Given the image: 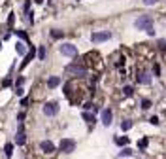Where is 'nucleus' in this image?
Instances as JSON below:
<instances>
[{
  "label": "nucleus",
  "mask_w": 166,
  "mask_h": 159,
  "mask_svg": "<svg viewBox=\"0 0 166 159\" xmlns=\"http://www.w3.org/2000/svg\"><path fill=\"white\" fill-rule=\"evenodd\" d=\"M136 78H138V84H151V76L147 72H142L140 76H136Z\"/></svg>",
  "instance_id": "12"
},
{
  "label": "nucleus",
  "mask_w": 166,
  "mask_h": 159,
  "mask_svg": "<svg viewBox=\"0 0 166 159\" xmlns=\"http://www.w3.org/2000/svg\"><path fill=\"white\" fill-rule=\"evenodd\" d=\"M4 153H6V157H12L13 155V144H9V142H8V144L4 146Z\"/></svg>",
  "instance_id": "16"
},
{
  "label": "nucleus",
  "mask_w": 166,
  "mask_h": 159,
  "mask_svg": "<svg viewBox=\"0 0 166 159\" xmlns=\"http://www.w3.org/2000/svg\"><path fill=\"white\" fill-rule=\"evenodd\" d=\"M111 119H113V112L110 108H106V110H102V123L104 125H111Z\"/></svg>",
  "instance_id": "8"
},
{
  "label": "nucleus",
  "mask_w": 166,
  "mask_h": 159,
  "mask_svg": "<svg viewBox=\"0 0 166 159\" xmlns=\"http://www.w3.org/2000/svg\"><path fill=\"white\" fill-rule=\"evenodd\" d=\"M60 53L66 55V57H76V55H77V48L74 44H62L60 45Z\"/></svg>",
  "instance_id": "5"
},
{
  "label": "nucleus",
  "mask_w": 166,
  "mask_h": 159,
  "mask_svg": "<svg viewBox=\"0 0 166 159\" xmlns=\"http://www.w3.org/2000/svg\"><path fill=\"white\" fill-rule=\"evenodd\" d=\"M15 51H17L19 55H27V53H28V51H27V48H25V44H23V42H17V44H15Z\"/></svg>",
  "instance_id": "14"
},
{
  "label": "nucleus",
  "mask_w": 166,
  "mask_h": 159,
  "mask_svg": "<svg viewBox=\"0 0 166 159\" xmlns=\"http://www.w3.org/2000/svg\"><path fill=\"white\" fill-rule=\"evenodd\" d=\"M115 142H117L119 146H127V144H128V138H127V136H123V138H115Z\"/></svg>",
  "instance_id": "21"
},
{
  "label": "nucleus",
  "mask_w": 166,
  "mask_h": 159,
  "mask_svg": "<svg viewBox=\"0 0 166 159\" xmlns=\"http://www.w3.org/2000/svg\"><path fill=\"white\" fill-rule=\"evenodd\" d=\"M140 148H142V150H143V148L145 146H147V138H143V140H140V144H138Z\"/></svg>",
  "instance_id": "25"
},
{
  "label": "nucleus",
  "mask_w": 166,
  "mask_h": 159,
  "mask_svg": "<svg viewBox=\"0 0 166 159\" xmlns=\"http://www.w3.org/2000/svg\"><path fill=\"white\" fill-rule=\"evenodd\" d=\"M128 155H132V150H130V148H123V150L119 152V157H128Z\"/></svg>",
  "instance_id": "19"
},
{
  "label": "nucleus",
  "mask_w": 166,
  "mask_h": 159,
  "mask_svg": "<svg viewBox=\"0 0 166 159\" xmlns=\"http://www.w3.org/2000/svg\"><path fill=\"white\" fill-rule=\"evenodd\" d=\"M15 142H17V146H23L25 142H27V138H25V129H23V123H19V129H17V136H15Z\"/></svg>",
  "instance_id": "7"
},
{
  "label": "nucleus",
  "mask_w": 166,
  "mask_h": 159,
  "mask_svg": "<svg viewBox=\"0 0 166 159\" xmlns=\"http://www.w3.org/2000/svg\"><path fill=\"white\" fill-rule=\"evenodd\" d=\"M81 117H83V119H85L87 123H89V125H95V121H96V119H95V116H92V114H89L87 110L81 114Z\"/></svg>",
  "instance_id": "13"
},
{
  "label": "nucleus",
  "mask_w": 166,
  "mask_h": 159,
  "mask_svg": "<svg viewBox=\"0 0 166 159\" xmlns=\"http://www.w3.org/2000/svg\"><path fill=\"white\" fill-rule=\"evenodd\" d=\"M142 108H143V110H149V108H151V100H149V99H143V100H142Z\"/></svg>",
  "instance_id": "22"
},
{
  "label": "nucleus",
  "mask_w": 166,
  "mask_h": 159,
  "mask_svg": "<svg viewBox=\"0 0 166 159\" xmlns=\"http://www.w3.org/2000/svg\"><path fill=\"white\" fill-rule=\"evenodd\" d=\"M62 36H64V32H62V30H51V38H53V40H59V38H62Z\"/></svg>",
  "instance_id": "17"
},
{
  "label": "nucleus",
  "mask_w": 166,
  "mask_h": 159,
  "mask_svg": "<svg viewBox=\"0 0 166 159\" xmlns=\"http://www.w3.org/2000/svg\"><path fill=\"white\" fill-rule=\"evenodd\" d=\"M34 2H36V4H42V2H44V0H34Z\"/></svg>",
  "instance_id": "32"
},
{
  "label": "nucleus",
  "mask_w": 166,
  "mask_h": 159,
  "mask_svg": "<svg viewBox=\"0 0 166 159\" xmlns=\"http://www.w3.org/2000/svg\"><path fill=\"white\" fill-rule=\"evenodd\" d=\"M59 148H60L62 153H72L76 150V140H72V138H62Z\"/></svg>",
  "instance_id": "3"
},
{
  "label": "nucleus",
  "mask_w": 166,
  "mask_h": 159,
  "mask_svg": "<svg viewBox=\"0 0 166 159\" xmlns=\"http://www.w3.org/2000/svg\"><path fill=\"white\" fill-rule=\"evenodd\" d=\"M66 72L76 74V76H85L87 74V68L83 64H68V66H66Z\"/></svg>",
  "instance_id": "6"
},
{
  "label": "nucleus",
  "mask_w": 166,
  "mask_h": 159,
  "mask_svg": "<svg viewBox=\"0 0 166 159\" xmlns=\"http://www.w3.org/2000/svg\"><path fill=\"white\" fill-rule=\"evenodd\" d=\"M42 112H44L45 116L53 117V116L59 114V104H57V102H45V104H44V108H42Z\"/></svg>",
  "instance_id": "4"
},
{
  "label": "nucleus",
  "mask_w": 166,
  "mask_h": 159,
  "mask_svg": "<svg viewBox=\"0 0 166 159\" xmlns=\"http://www.w3.org/2000/svg\"><path fill=\"white\" fill-rule=\"evenodd\" d=\"M17 34H19V36H21V38H23V40H27V34H25V32H23V30H17Z\"/></svg>",
  "instance_id": "28"
},
{
  "label": "nucleus",
  "mask_w": 166,
  "mask_h": 159,
  "mask_svg": "<svg viewBox=\"0 0 166 159\" xmlns=\"http://www.w3.org/2000/svg\"><path fill=\"white\" fill-rule=\"evenodd\" d=\"M157 2H159V0H143L145 6H153V4H157Z\"/></svg>",
  "instance_id": "24"
},
{
  "label": "nucleus",
  "mask_w": 166,
  "mask_h": 159,
  "mask_svg": "<svg viewBox=\"0 0 166 159\" xmlns=\"http://www.w3.org/2000/svg\"><path fill=\"white\" fill-rule=\"evenodd\" d=\"M59 84H60V78H59V76H51V78L47 80V87H49V89H55Z\"/></svg>",
  "instance_id": "11"
},
{
  "label": "nucleus",
  "mask_w": 166,
  "mask_h": 159,
  "mask_svg": "<svg viewBox=\"0 0 166 159\" xmlns=\"http://www.w3.org/2000/svg\"><path fill=\"white\" fill-rule=\"evenodd\" d=\"M134 27L138 30H145V32H147L149 29H153V19L149 17V15H142V17H138L136 21H134Z\"/></svg>",
  "instance_id": "1"
},
{
  "label": "nucleus",
  "mask_w": 166,
  "mask_h": 159,
  "mask_svg": "<svg viewBox=\"0 0 166 159\" xmlns=\"http://www.w3.org/2000/svg\"><path fill=\"white\" fill-rule=\"evenodd\" d=\"M23 81H25V78H17V81H15V87H19V85H23Z\"/></svg>",
  "instance_id": "26"
},
{
  "label": "nucleus",
  "mask_w": 166,
  "mask_h": 159,
  "mask_svg": "<svg viewBox=\"0 0 166 159\" xmlns=\"http://www.w3.org/2000/svg\"><path fill=\"white\" fill-rule=\"evenodd\" d=\"M34 55H36V49L32 48V49H30V51H28L27 55H25V61H23V64H21V66H23V68H25V66H27V64L30 63V61L34 59Z\"/></svg>",
  "instance_id": "10"
},
{
  "label": "nucleus",
  "mask_w": 166,
  "mask_h": 159,
  "mask_svg": "<svg viewBox=\"0 0 166 159\" xmlns=\"http://www.w3.org/2000/svg\"><path fill=\"white\" fill-rule=\"evenodd\" d=\"M132 129V121H123L121 123V131H130Z\"/></svg>",
  "instance_id": "20"
},
{
  "label": "nucleus",
  "mask_w": 166,
  "mask_h": 159,
  "mask_svg": "<svg viewBox=\"0 0 166 159\" xmlns=\"http://www.w3.org/2000/svg\"><path fill=\"white\" fill-rule=\"evenodd\" d=\"M40 150L45 152V153H51V152H55V144L51 140H42L40 142Z\"/></svg>",
  "instance_id": "9"
},
{
  "label": "nucleus",
  "mask_w": 166,
  "mask_h": 159,
  "mask_svg": "<svg viewBox=\"0 0 166 159\" xmlns=\"http://www.w3.org/2000/svg\"><path fill=\"white\" fill-rule=\"evenodd\" d=\"M111 36H113V34L110 32V30H100V32H92L91 34V40H92V44H100V42L110 40Z\"/></svg>",
  "instance_id": "2"
},
{
  "label": "nucleus",
  "mask_w": 166,
  "mask_h": 159,
  "mask_svg": "<svg viewBox=\"0 0 166 159\" xmlns=\"http://www.w3.org/2000/svg\"><path fill=\"white\" fill-rule=\"evenodd\" d=\"M149 123H151V125H155V127H157V125H159L160 121H159V117H157V116H153V117H149Z\"/></svg>",
  "instance_id": "23"
},
{
  "label": "nucleus",
  "mask_w": 166,
  "mask_h": 159,
  "mask_svg": "<svg viewBox=\"0 0 166 159\" xmlns=\"http://www.w3.org/2000/svg\"><path fill=\"white\" fill-rule=\"evenodd\" d=\"M123 93H124V97H132V95H134V87L124 85V87H123Z\"/></svg>",
  "instance_id": "18"
},
{
  "label": "nucleus",
  "mask_w": 166,
  "mask_h": 159,
  "mask_svg": "<svg viewBox=\"0 0 166 159\" xmlns=\"http://www.w3.org/2000/svg\"><path fill=\"white\" fill-rule=\"evenodd\" d=\"M83 108H85V110H87V112H89V110H91V108H92V104H91V102H87V104H85V106H83Z\"/></svg>",
  "instance_id": "30"
},
{
  "label": "nucleus",
  "mask_w": 166,
  "mask_h": 159,
  "mask_svg": "<svg viewBox=\"0 0 166 159\" xmlns=\"http://www.w3.org/2000/svg\"><path fill=\"white\" fill-rule=\"evenodd\" d=\"M45 57H47V51H45V45H40V49H38V59H40V61H45Z\"/></svg>",
  "instance_id": "15"
},
{
  "label": "nucleus",
  "mask_w": 166,
  "mask_h": 159,
  "mask_svg": "<svg viewBox=\"0 0 166 159\" xmlns=\"http://www.w3.org/2000/svg\"><path fill=\"white\" fill-rule=\"evenodd\" d=\"M15 93H17V97H21L23 95V89H21V87H15Z\"/></svg>",
  "instance_id": "29"
},
{
  "label": "nucleus",
  "mask_w": 166,
  "mask_h": 159,
  "mask_svg": "<svg viewBox=\"0 0 166 159\" xmlns=\"http://www.w3.org/2000/svg\"><path fill=\"white\" fill-rule=\"evenodd\" d=\"M9 85H12V80L6 78V80H4V87H9Z\"/></svg>",
  "instance_id": "27"
},
{
  "label": "nucleus",
  "mask_w": 166,
  "mask_h": 159,
  "mask_svg": "<svg viewBox=\"0 0 166 159\" xmlns=\"http://www.w3.org/2000/svg\"><path fill=\"white\" fill-rule=\"evenodd\" d=\"M17 119H19V121H23V119H25V112H21V114L17 116Z\"/></svg>",
  "instance_id": "31"
}]
</instances>
